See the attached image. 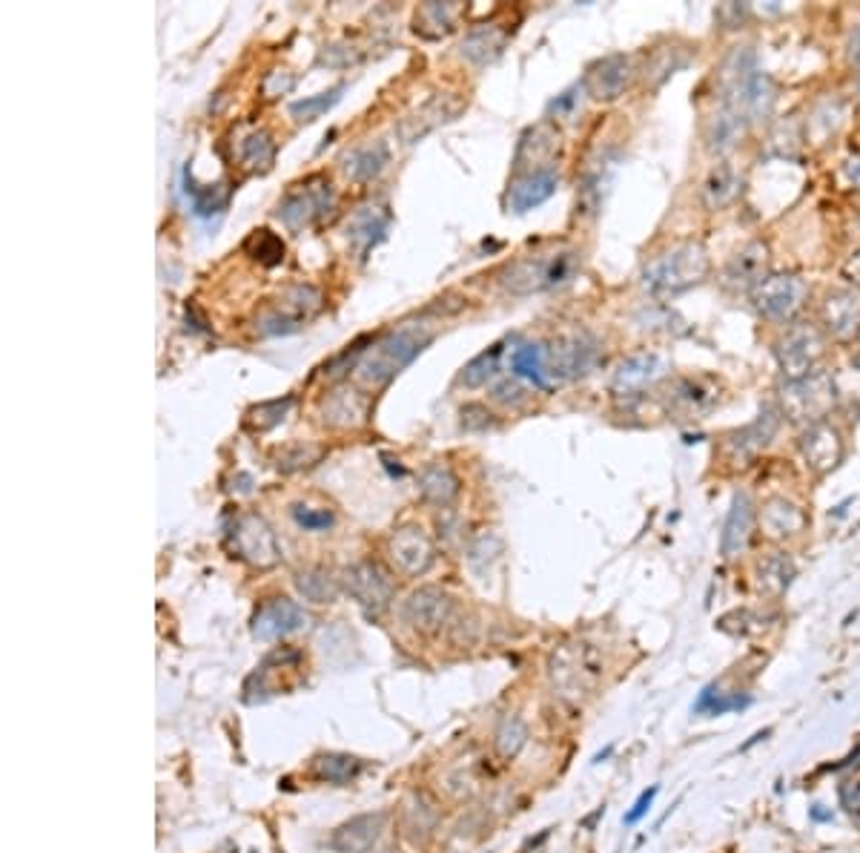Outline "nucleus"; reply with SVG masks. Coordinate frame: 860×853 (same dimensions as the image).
Instances as JSON below:
<instances>
[{
    "label": "nucleus",
    "instance_id": "nucleus-1",
    "mask_svg": "<svg viewBox=\"0 0 860 853\" xmlns=\"http://www.w3.org/2000/svg\"><path fill=\"white\" fill-rule=\"evenodd\" d=\"M430 340H433V333L422 325H402L396 331L370 342L368 351L359 356V363L353 365V377L365 388L388 386L402 368H407L416 356L422 354Z\"/></svg>",
    "mask_w": 860,
    "mask_h": 853
},
{
    "label": "nucleus",
    "instance_id": "nucleus-2",
    "mask_svg": "<svg viewBox=\"0 0 860 853\" xmlns=\"http://www.w3.org/2000/svg\"><path fill=\"white\" fill-rule=\"evenodd\" d=\"M709 273H712L709 251L700 242H683V245L665 251L642 270V288L654 300H672V296H680L688 288L703 282Z\"/></svg>",
    "mask_w": 860,
    "mask_h": 853
},
{
    "label": "nucleus",
    "instance_id": "nucleus-3",
    "mask_svg": "<svg viewBox=\"0 0 860 853\" xmlns=\"http://www.w3.org/2000/svg\"><path fill=\"white\" fill-rule=\"evenodd\" d=\"M577 251H554V253H537V256H523V259L511 261L508 268L500 273V282L505 291L514 296H528V293L548 291V288H560L577 273Z\"/></svg>",
    "mask_w": 860,
    "mask_h": 853
},
{
    "label": "nucleus",
    "instance_id": "nucleus-4",
    "mask_svg": "<svg viewBox=\"0 0 860 853\" xmlns=\"http://www.w3.org/2000/svg\"><path fill=\"white\" fill-rule=\"evenodd\" d=\"M321 308V293L314 284H290L287 291L273 300L258 316L256 331L261 337H287L302 331V325L310 322Z\"/></svg>",
    "mask_w": 860,
    "mask_h": 853
},
{
    "label": "nucleus",
    "instance_id": "nucleus-5",
    "mask_svg": "<svg viewBox=\"0 0 860 853\" xmlns=\"http://www.w3.org/2000/svg\"><path fill=\"white\" fill-rule=\"evenodd\" d=\"M835 400H837L835 379L823 371H814L803 379L786 382L781 391L783 414L789 419H795V423H806V426L823 423V417L830 414Z\"/></svg>",
    "mask_w": 860,
    "mask_h": 853
},
{
    "label": "nucleus",
    "instance_id": "nucleus-6",
    "mask_svg": "<svg viewBox=\"0 0 860 853\" xmlns=\"http://www.w3.org/2000/svg\"><path fill=\"white\" fill-rule=\"evenodd\" d=\"M823 354H826V333L812 322L791 325L789 331L781 337V342L774 345V356H777V365H781L786 382L814 374Z\"/></svg>",
    "mask_w": 860,
    "mask_h": 853
},
{
    "label": "nucleus",
    "instance_id": "nucleus-7",
    "mask_svg": "<svg viewBox=\"0 0 860 853\" xmlns=\"http://www.w3.org/2000/svg\"><path fill=\"white\" fill-rule=\"evenodd\" d=\"M228 540L230 549L256 569H270L282 561V546H279L273 526L256 512L235 514Z\"/></svg>",
    "mask_w": 860,
    "mask_h": 853
},
{
    "label": "nucleus",
    "instance_id": "nucleus-8",
    "mask_svg": "<svg viewBox=\"0 0 860 853\" xmlns=\"http://www.w3.org/2000/svg\"><path fill=\"white\" fill-rule=\"evenodd\" d=\"M336 207V193L330 187L328 179L321 175H310L307 182L296 184L290 190L287 196L279 202V219L287 224L290 230L310 228L314 221H319L321 216H328Z\"/></svg>",
    "mask_w": 860,
    "mask_h": 853
},
{
    "label": "nucleus",
    "instance_id": "nucleus-9",
    "mask_svg": "<svg viewBox=\"0 0 860 853\" xmlns=\"http://www.w3.org/2000/svg\"><path fill=\"white\" fill-rule=\"evenodd\" d=\"M388 558H391L393 569L405 577H419L425 575L433 561H437V549L433 540L425 535L422 526L407 523L402 529H396L388 540Z\"/></svg>",
    "mask_w": 860,
    "mask_h": 853
},
{
    "label": "nucleus",
    "instance_id": "nucleus-10",
    "mask_svg": "<svg viewBox=\"0 0 860 853\" xmlns=\"http://www.w3.org/2000/svg\"><path fill=\"white\" fill-rule=\"evenodd\" d=\"M803 300L806 282L800 277H791V273L766 277L751 291L754 308H758V314L766 316V319H789L791 314H798Z\"/></svg>",
    "mask_w": 860,
    "mask_h": 853
},
{
    "label": "nucleus",
    "instance_id": "nucleus-11",
    "mask_svg": "<svg viewBox=\"0 0 860 853\" xmlns=\"http://www.w3.org/2000/svg\"><path fill=\"white\" fill-rule=\"evenodd\" d=\"M597 363V340L591 333H568L548 351V379H577Z\"/></svg>",
    "mask_w": 860,
    "mask_h": 853
},
{
    "label": "nucleus",
    "instance_id": "nucleus-12",
    "mask_svg": "<svg viewBox=\"0 0 860 853\" xmlns=\"http://www.w3.org/2000/svg\"><path fill=\"white\" fill-rule=\"evenodd\" d=\"M777 428H781V411L766 409L758 419H754V423L737 428V431H732V435L726 437V442H723V454H726V460L735 468L749 466L760 451L769 449V442L774 440Z\"/></svg>",
    "mask_w": 860,
    "mask_h": 853
},
{
    "label": "nucleus",
    "instance_id": "nucleus-13",
    "mask_svg": "<svg viewBox=\"0 0 860 853\" xmlns=\"http://www.w3.org/2000/svg\"><path fill=\"white\" fill-rule=\"evenodd\" d=\"M720 386L712 377H680L674 379L665 403L677 419H703L717 405Z\"/></svg>",
    "mask_w": 860,
    "mask_h": 853
},
{
    "label": "nucleus",
    "instance_id": "nucleus-14",
    "mask_svg": "<svg viewBox=\"0 0 860 853\" xmlns=\"http://www.w3.org/2000/svg\"><path fill=\"white\" fill-rule=\"evenodd\" d=\"M347 589L368 616H382L393 600V581L379 563H356L347 572Z\"/></svg>",
    "mask_w": 860,
    "mask_h": 853
},
{
    "label": "nucleus",
    "instance_id": "nucleus-15",
    "mask_svg": "<svg viewBox=\"0 0 860 853\" xmlns=\"http://www.w3.org/2000/svg\"><path fill=\"white\" fill-rule=\"evenodd\" d=\"M634 78V61L628 56H605L588 66L582 89L594 101H617Z\"/></svg>",
    "mask_w": 860,
    "mask_h": 853
},
{
    "label": "nucleus",
    "instance_id": "nucleus-16",
    "mask_svg": "<svg viewBox=\"0 0 860 853\" xmlns=\"http://www.w3.org/2000/svg\"><path fill=\"white\" fill-rule=\"evenodd\" d=\"M307 621L310 618H307V612L298 607L296 600L273 598L256 609V616H253V635L258 641L287 638L293 632L305 630Z\"/></svg>",
    "mask_w": 860,
    "mask_h": 853
},
{
    "label": "nucleus",
    "instance_id": "nucleus-17",
    "mask_svg": "<svg viewBox=\"0 0 860 853\" xmlns=\"http://www.w3.org/2000/svg\"><path fill=\"white\" fill-rule=\"evenodd\" d=\"M556 153H560V130L551 121H540V124L528 126L523 138H519L514 170L519 175L548 170Z\"/></svg>",
    "mask_w": 860,
    "mask_h": 853
},
{
    "label": "nucleus",
    "instance_id": "nucleus-18",
    "mask_svg": "<svg viewBox=\"0 0 860 853\" xmlns=\"http://www.w3.org/2000/svg\"><path fill=\"white\" fill-rule=\"evenodd\" d=\"M823 331L835 340H852L860 333V291L858 288H832L821 302Z\"/></svg>",
    "mask_w": 860,
    "mask_h": 853
},
{
    "label": "nucleus",
    "instance_id": "nucleus-19",
    "mask_svg": "<svg viewBox=\"0 0 860 853\" xmlns=\"http://www.w3.org/2000/svg\"><path fill=\"white\" fill-rule=\"evenodd\" d=\"M451 612H454V600L447 598L442 589H437V586L416 589L405 600V607H402V618L407 624L419 632H428V635L442 630L451 621Z\"/></svg>",
    "mask_w": 860,
    "mask_h": 853
},
{
    "label": "nucleus",
    "instance_id": "nucleus-20",
    "mask_svg": "<svg viewBox=\"0 0 860 853\" xmlns=\"http://www.w3.org/2000/svg\"><path fill=\"white\" fill-rule=\"evenodd\" d=\"M462 107H465V103H462V98H456V95H442V93L433 95L430 101H425L419 110L410 112V115L402 121L400 138L405 144H416L419 138H425L430 130H437V126L454 121L462 112Z\"/></svg>",
    "mask_w": 860,
    "mask_h": 853
},
{
    "label": "nucleus",
    "instance_id": "nucleus-21",
    "mask_svg": "<svg viewBox=\"0 0 860 853\" xmlns=\"http://www.w3.org/2000/svg\"><path fill=\"white\" fill-rule=\"evenodd\" d=\"M754 521H758L754 503H751L746 491H737L735 500H732V509L726 514V523H723V535H720V555L726 561H735L749 549L751 535H754Z\"/></svg>",
    "mask_w": 860,
    "mask_h": 853
},
{
    "label": "nucleus",
    "instance_id": "nucleus-22",
    "mask_svg": "<svg viewBox=\"0 0 860 853\" xmlns=\"http://www.w3.org/2000/svg\"><path fill=\"white\" fill-rule=\"evenodd\" d=\"M800 454H803L806 466L818 474H826L840 463L844 458V440L840 431L830 423H814L800 437Z\"/></svg>",
    "mask_w": 860,
    "mask_h": 853
},
{
    "label": "nucleus",
    "instance_id": "nucleus-23",
    "mask_svg": "<svg viewBox=\"0 0 860 853\" xmlns=\"http://www.w3.org/2000/svg\"><path fill=\"white\" fill-rule=\"evenodd\" d=\"M769 270V247L763 242H749L737 251L723 270V284L732 291H754Z\"/></svg>",
    "mask_w": 860,
    "mask_h": 853
},
{
    "label": "nucleus",
    "instance_id": "nucleus-24",
    "mask_svg": "<svg viewBox=\"0 0 860 853\" xmlns=\"http://www.w3.org/2000/svg\"><path fill=\"white\" fill-rule=\"evenodd\" d=\"M384 825H388L384 811L353 816L351 821H344L342 828H336V833L330 837V848L336 853H368L382 839Z\"/></svg>",
    "mask_w": 860,
    "mask_h": 853
},
{
    "label": "nucleus",
    "instance_id": "nucleus-25",
    "mask_svg": "<svg viewBox=\"0 0 860 853\" xmlns=\"http://www.w3.org/2000/svg\"><path fill=\"white\" fill-rule=\"evenodd\" d=\"M665 377V360L658 354H637L628 356L614 371V391L617 394H640L642 388L654 386Z\"/></svg>",
    "mask_w": 860,
    "mask_h": 853
},
{
    "label": "nucleus",
    "instance_id": "nucleus-26",
    "mask_svg": "<svg viewBox=\"0 0 860 853\" xmlns=\"http://www.w3.org/2000/svg\"><path fill=\"white\" fill-rule=\"evenodd\" d=\"M597 675V670L588 667V661L582 658L579 649H560L551 661V679H554V687L560 690L563 698H574L577 702L579 695L586 693V687L591 684V679Z\"/></svg>",
    "mask_w": 860,
    "mask_h": 853
},
{
    "label": "nucleus",
    "instance_id": "nucleus-27",
    "mask_svg": "<svg viewBox=\"0 0 860 853\" xmlns=\"http://www.w3.org/2000/svg\"><path fill=\"white\" fill-rule=\"evenodd\" d=\"M556 187H560V173H556L554 167L519 175L514 187L508 190V210H514V214H528V210L540 207L542 202L554 196Z\"/></svg>",
    "mask_w": 860,
    "mask_h": 853
},
{
    "label": "nucleus",
    "instance_id": "nucleus-28",
    "mask_svg": "<svg viewBox=\"0 0 860 853\" xmlns=\"http://www.w3.org/2000/svg\"><path fill=\"white\" fill-rule=\"evenodd\" d=\"M368 417V397L356 388H336L321 403V419L336 428H356Z\"/></svg>",
    "mask_w": 860,
    "mask_h": 853
},
{
    "label": "nucleus",
    "instance_id": "nucleus-29",
    "mask_svg": "<svg viewBox=\"0 0 860 853\" xmlns=\"http://www.w3.org/2000/svg\"><path fill=\"white\" fill-rule=\"evenodd\" d=\"M439 819H442L439 805L428 793H422V790L407 793L405 802H402V828L414 842H425V839L433 837L439 828Z\"/></svg>",
    "mask_w": 860,
    "mask_h": 853
},
{
    "label": "nucleus",
    "instance_id": "nucleus-30",
    "mask_svg": "<svg viewBox=\"0 0 860 853\" xmlns=\"http://www.w3.org/2000/svg\"><path fill=\"white\" fill-rule=\"evenodd\" d=\"M746 126H749V119L744 112L732 107V103H723L717 112H714L709 124H705V142H709V150L712 153H728L732 147H737V142L744 138Z\"/></svg>",
    "mask_w": 860,
    "mask_h": 853
},
{
    "label": "nucleus",
    "instance_id": "nucleus-31",
    "mask_svg": "<svg viewBox=\"0 0 860 853\" xmlns=\"http://www.w3.org/2000/svg\"><path fill=\"white\" fill-rule=\"evenodd\" d=\"M505 44H508V29H502L500 24H482L470 29L468 38L462 40V56L477 66H486L502 56Z\"/></svg>",
    "mask_w": 860,
    "mask_h": 853
},
{
    "label": "nucleus",
    "instance_id": "nucleus-32",
    "mask_svg": "<svg viewBox=\"0 0 860 853\" xmlns=\"http://www.w3.org/2000/svg\"><path fill=\"white\" fill-rule=\"evenodd\" d=\"M760 523H763V529H766L769 537L783 540V537H791L798 535V532H803L806 514L803 509H800L798 503H791V500L772 498L766 505H763V512H760Z\"/></svg>",
    "mask_w": 860,
    "mask_h": 853
},
{
    "label": "nucleus",
    "instance_id": "nucleus-33",
    "mask_svg": "<svg viewBox=\"0 0 860 853\" xmlns=\"http://www.w3.org/2000/svg\"><path fill=\"white\" fill-rule=\"evenodd\" d=\"M391 161V153L384 147L382 142L368 144V147H356L353 153H347L342 161L344 175L353 179V182H370L376 175L382 173L384 167Z\"/></svg>",
    "mask_w": 860,
    "mask_h": 853
},
{
    "label": "nucleus",
    "instance_id": "nucleus-34",
    "mask_svg": "<svg viewBox=\"0 0 860 853\" xmlns=\"http://www.w3.org/2000/svg\"><path fill=\"white\" fill-rule=\"evenodd\" d=\"M361 767H365V761L356 756H347V753H319V756L310 761V773H314L319 782L351 784L353 779H359Z\"/></svg>",
    "mask_w": 860,
    "mask_h": 853
},
{
    "label": "nucleus",
    "instance_id": "nucleus-35",
    "mask_svg": "<svg viewBox=\"0 0 860 853\" xmlns=\"http://www.w3.org/2000/svg\"><path fill=\"white\" fill-rule=\"evenodd\" d=\"M388 230V214L382 207H359V214L351 219V228H347V236H351L353 247L359 253H368L370 247L384 236Z\"/></svg>",
    "mask_w": 860,
    "mask_h": 853
},
{
    "label": "nucleus",
    "instance_id": "nucleus-36",
    "mask_svg": "<svg viewBox=\"0 0 860 853\" xmlns=\"http://www.w3.org/2000/svg\"><path fill=\"white\" fill-rule=\"evenodd\" d=\"M511 371H514V377L528 379L537 388L551 386V379H548V354L545 348L537 345V342H523L519 348H514Z\"/></svg>",
    "mask_w": 860,
    "mask_h": 853
},
{
    "label": "nucleus",
    "instance_id": "nucleus-37",
    "mask_svg": "<svg viewBox=\"0 0 860 853\" xmlns=\"http://www.w3.org/2000/svg\"><path fill=\"white\" fill-rule=\"evenodd\" d=\"M737 187H740V179H737V170L728 161H720L714 167L712 173L705 175L703 182V202L709 210H723L735 202Z\"/></svg>",
    "mask_w": 860,
    "mask_h": 853
},
{
    "label": "nucleus",
    "instance_id": "nucleus-38",
    "mask_svg": "<svg viewBox=\"0 0 860 853\" xmlns=\"http://www.w3.org/2000/svg\"><path fill=\"white\" fill-rule=\"evenodd\" d=\"M184 184H187V187H184V193H187L189 202H193V214L201 216V219H210V216L221 214V210L228 207V202H230V184L228 182L196 184L187 170V173H184Z\"/></svg>",
    "mask_w": 860,
    "mask_h": 853
},
{
    "label": "nucleus",
    "instance_id": "nucleus-39",
    "mask_svg": "<svg viewBox=\"0 0 860 853\" xmlns=\"http://www.w3.org/2000/svg\"><path fill=\"white\" fill-rule=\"evenodd\" d=\"M419 491L430 503L447 505L459 495V477L447 466H442V463H430L419 474Z\"/></svg>",
    "mask_w": 860,
    "mask_h": 853
},
{
    "label": "nucleus",
    "instance_id": "nucleus-40",
    "mask_svg": "<svg viewBox=\"0 0 860 853\" xmlns=\"http://www.w3.org/2000/svg\"><path fill=\"white\" fill-rule=\"evenodd\" d=\"M459 7L456 3H425L416 12V32L425 38H442L447 32H454Z\"/></svg>",
    "mask_w": 860,
    "mask_h": 853
},
{
    "label": "nucleus",
    "instance_id": "nucleus-41",
    "mask_svg": "<svg viewBox=\"0 0 860 853\" xmlns=\"http://www.w3.org/2000/svg\"><path fill=\"white\" fill-rule=\"evenodd\" d=\"M238 156H242V161L247 170L265 173V170H270L275 161L273 135L267 133V130H256V133H250L247 138H244L242 147H238Z\"/></svg>",
    "mask_w": 860,
    "mask_h": 853
},
{
    "label": "nucleus",
    "instance_id": "nucleus-42",
    "mask_svg": "<svg viewBox=\"0 0 860 853\" xmlns=\"http://www.w3.org/2000/svg\"><path fill=\"white\" fill-rule=\"evenodd\" d=\"M528 744V727L519 716H505L493 730V747L505 761L516 758L523 753V747Z\"/></svg>",
    "mask_w": 860,
    "mask_h": 853
},
{
    "label": "nucleus",
    "instance_id": "nucleus-43",
    "mask_svg": "<svg viewBox=\"0 0 860 853\" xmlns=\"http://www.w3.org/2000/svg\"><path fill=\"white\" fill-rule=\"evenodd\" d=\"M502 354H505V345H491L488 351H482L479 356H474L468 365H465V371H462V386L468 388H479L486 386V382H491L496 374H500V363H502Z\"/></svg>",
    "mask_w": 860,
    "mask_h": 853
},
{
    "label": "nucleus",
    "instance_id": "nucleus-44",
    "mask_svg": "<svg viewBox=\"0 0 860 853\" xmlns=\"http://www.w3.org/2000/svg\"><path fill=\"white\" fill-rule=\"evenodd\" d=\"M296 586L298 593L305 595L307 600H314V604H333L339 595L336 577H330L324 569H307V572H298Z\"/></svg>",
    "mask_w": 860,
    "mask_h": 853
},
{
    "label": "nucleus",
    "instance_id": "nucleus-45",
    "mask_svg": "<svg viewBox=\"0 0 860 853\" xmlns=\"http://www.w3.org/2000/svg\"><path fill=\"white\" fill-rule=\"evenodd\" d=\"M244 251L250 253L256 261H261L265 268H273V265H282L284 261V242L267 228L253 230L247 242H244Z\"/></svg>",
    "mask_w": 860,
    "mask_h": 853
},
{
    "label": "nucleus",
    "instance_id": "nucleus-46",
    "mask_svg": "<svg viewBox=\"0 0 860 853\" xmlns=\"http://www.w3.org/2000/svg\"><path fill=\"white\" fill-rule=\"evenodd\" d=\"M290 409H293V397H284V400H267V403L253 405V409L247 411L244 423H247V428H253V431H270V428H275L279 423L287 419Z\"/></svg>",
    "mask_w": 860,
    "mask_h": 853
},
{
    "label": "nucleus",
    "instance_id": "nucleus-47",
    "mask_svg": "<svg viewBox=\"0 0 860 853\" xmlns=\"http://www.w3.org/2000/svg\"><path fill=\"white\" fill-rule=\"evenodd\" d=\"M344 87H333L328 89V93H319V95H310V98H305V101H296L293 107H290V119L296 121V124H310V121L321 119L324 112L333 110L339 103V98H342Z\"/></svg>",
    "mask_w": 860,
    "mask_h": 853
},
{
    "label": "nucleus",
    "instance_id": "nucleus-48",
    "mask_svg": "<svg viewBox=\"0 0 860 853\" xmlns=\"http://www.w3.org/2000/svg\"><path fill=\"white\" fill-rule=\"evenodd\" d=\"M791 577H795V563H791L783 552L769 555L766 561L760 563V586H766L772 593L789 589Z\"/></svg>",
    "mask_w": 860,
    "mask_h": 853
},
{
    "label": "nucleus",
    "instance_id": "nucleus-49",
    "mask_svg": "<svg viewBox=\"0 0 860 853\" xmlns=\"http://www.w3.org/2000/svg\"><path fill=\"white\" fill-rule=\"evenodd\" d=\"M751 698H740V695H732V693H714V687L705 690L703 695H700V702H697L695 712H709V716H723V712H732V710H744V707H749Z\"/></svg>",
    "mask_w": 860,
    "mask_h": 853
},
{
    "label": "nucleus",
    "instance_id": "nucleus-50",
    "mask_svg": "<svg viewBox=\"0 0 860 853\" xmlns=\"http://www.w3.org/2000/svg\"><path fill=\"white\" fill-rule=\"evenodd\" d=\"M324 454V451L319 449V446H287V449H282V454L275 458V466L282 468V472H298V468H307L314 466V463H319V458Z\"/></svg>",
    "mask_w": 860,
    "mask_h": 853
},
{
    "label": "nucleus",
    "instance_id": "nucleus-51",
    "mask_svg": "<svg viewBox=\"0 0 860 853\" xmlns=\"http://www.w3.org/2000/svg\"><path fill=\"white\" fill-rule=\"evenodd\" d=\"M293 517H296L298 526L307 532H328L330 526L336 523V517H333L330 509H314V505H305V503L293 505Z\"/></svg>",
    "mask_w": 860,
    "mask_h": 853
},
{
    "label": "nucleus",
    "instance_id": "nucleus-52",
    "mask_svg": "<svg viewBox=\"0 0 860 853\" xmlns=\"http://www.w3.org/2000/svg\"><path fill=\"white\" fill-rule=\"evenodd\" d=\"M293 84H296V78H293L287 70H273L265 78L261 89H265V98H279V95L290 93V89H293Z\"/></svg>",
    "mask_w": 860,
    "mask_h": 853
},
{
    "label": "nucleus",
    "instance_id": "nucleus-53",
    "mask_svg": "<svg viewBox=\"0 0 860 853\" xmlns=\"http://www.w3.org/2000/svg\"><path fill=\"white\" fill-rule=\"evenodd\" d=\"M658 793H660L658 784H654V788H649V790H642L640 799L634 802V807L626 814V825H637V821H640L642 816L649 814L651 805H654V799H658Z\"/></svg>",
    "mask_w": 860,
    "mask_h": 853
},
{
    "label": "nucleus",
    "instance_id": "nucleus-54",
    "mask_svg": "<svg viewBox=\"0 0 860 853\" xmlns=\"http://www.w3.org/2000/svg\"><path fill=\"white\" fill-rule=\"evenodd\" d=\"M493 397L500 400V403L505 405H519L525 403V388L519 386V382H500V386L493 388Z\"/></svg>",
    "mask_w": 860,
    "mask_h": 853
},
{
    "label": "nucleus",
    "instance_id": "nucleus-55",
    "mask_svg": "<svg viewBox=\"0 0 860 853\" xmlns=\"http://www.w3.org/2000/svg\"><path fill=\"white\" fill-rule=\"evenodd\" d=\"M491 414L482 405H465L462 409V426L465 428H488L491 426Z\"/></svg>",
    "mask_w": 860,
    "mask_h": 853
},
{
    "label": "nucleus",
    "instance_id": "nucleus-56",
    "mask_svg": "<svg viewBox=\"0 0 860 853\" xmlns=\"http://www.w3.org/2000/svg\"><path fill=\"white\" fill-rule=\"evenodd\" d=\"M577 93H579V87L563 93L554 103H551V110H554L556 115H563V112H574V107H577Z\"/></svg>",
    "mask_w": 860,
    "mask_h": 853
},
{
    "label": "nucleus",
    "instance_id": "nucleus-57",
    "mask_svg": "<svg viewBox=\"0 0 860 853\" xmlns=\"http://www.w3.org/2000/svg\"><path fill=\"white\" fill-rule=\"evenodd\" d=\"M844 273H846V279H849V282H852L855 288H858V284H860V251L849 256V261H846V265H844Z\"/></svg>",
    "mask_w": 860,
    "mask_h": 853
},
{
    "label": "nucleus",
    "instance_id": "nucleus-58",
    "mask_svg": "<svg viewBox=\"0 0 860 853\" xmlns=\"http://www.w3.org/2000/svg\"><path fill=\"white\" fill-rule=\"evenodd\" d=\"M849 61L860 70V26L852 32V40H849Z\"/></svg>",
    "mask_w": 860,
    "mask_h": 853
},
{
    "label": "nucleus",
    "instance_id": "nucleus-59",
    "mask_svg": "<svg viewBox=\"0 0 860 853\" xmlns=\"http://www.w3.org/2000/svg\"><path fill=\"white\" fill-rule=\"evenodd\" d=\"M384 853H396V851H384Z\"/></svg>",
    "mask_w": 860,
    "mask_h": 853
},
{
    "label": "nucleus",
    "instance_id": "nucleus-60",
    "mask_svg": "<svg viewBox=\"0 0 860 853\" xmlns=\"http://www.w3.org/2000/svg\"><path fill=\"white\" fill-rule=\"evenodd\" d=\"M858 363H860V351H858Z\"/></svg>",
    "mask_w": 860,
    "mask_h": 853
}]
</instances>
